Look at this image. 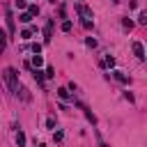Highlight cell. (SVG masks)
<instances>
[{
	"instance_id": "cell-5",
	"label": "cell",
	"mask_w": 147,
	"mask_h": 147,
	"mask_svg": "<svg viewBox=\"0 0 147 147\" xmlns=\"http://www.w3.org/2000/svg\"><path fill=\"white\" fill-rule=\"evenodd\" d=\"M51 34H53V21H48L46 28H44V37H46V41H51Z\"/></svg>"
},
{
	"instance_id": "cell-13",
	"label": "cell",
	"mask_w": 147,
	"mask_h": 147,
	"mask_svg": "<svg viewBox=\"0 0 147 147\" xmlns=\"http://www.w3.org/2000/svg\"><path fill=\"white\" fill-rule=\"evenodd\" d=\"M103 64H106V67H115V57H113V55H106Z\"/></svg>"
},
{
	"instance_id": "cell-18",
	"label": "cell",
	"mask_w": 147,
	"mask_h": 147,
	"mask_svg": "<svg viewBox=\"0 0 147 147\" xmlns=\"http://www.w3.org/2000/svg\"><path fill=\"white\" fill-rule=\"evenodd\" d=\"M122 25H124L126 30H131V28H133V21H131V18H124V21H122Z\"/></svg>"
},
{
	"instance_id": "cell-6",
	"label": "cell",
	"mask_w": 147,
	"mask_h": 147,
	"mask_svg": "<svg viewBox=\"0 0 147 147\" xmlns=\"http://www.w3.org/2000/svg\"><path fill=\"white\" fill-rule=\"evenodd\" d=\"M41 64H44V57H41L39 53H34V55H32V67H34V69H39Z\"/></svg>"
},
{
	"instance_id": "cell-3",
	"label": "cell",
	"mask_w": 147,
	"mask_h": 147,
	"mask_svg": "<svg viewBox=\"0 0 147 147\" xmlns=\"http://www.w3.org/2000/svg\"><path fill=\"white\" fill-rule=\"evenodd\" d=\"M32 32H37V28H34V25H32V28H25V30H23V32H21V34H18V37H21V39H23V41H28V39H30V37H32Z\"/></svg>"
},
{
	"instance_id": "cell-22",
	"label": "cell",
	"mask_w": 147,
	"mask_h": 147,
	"mask_svg": "<svg viewBox=\"0 0 147 147\" xmlns=\"http://www.w3.org/2000/svg\"><path fill=\"white\" fill-rule=\"evenodd\" d=\"M46 126H48V129H55V119L48 117V119H46Z\"/></svg>"
},
{
	"instance_id": "cell-2",
	"label": "cell",
	"mask_w": 147,
	"mask_h": 147,
	"mask_svg": "<svg viewBox=\"0 0 147 147\" xmlns=\"http://www.w3.org/2000/svg\"><path fill=\"white\" fill-rule=\"evenodd\" d=\"M133 55H136L138 60H145V46H142L140 41H133Z\"/></svg>"
},
{
	"instance_id": "cell-10",
	"label": "cell",
	"mask_w": 147,
	"mask_h": 147,
	"mask_svg": "<svg viewBox=\"0 0 147 147\" xmlns=\"http://www.w3.org/2000/svg\"><path fill=\"white\" fill-rule=\"evenodd\" d=\"M16 142H18V147H23V145H25V133H23V131H18V133H16Z\"/></svg>"
},
{
	"instance_id": "cell-19",
	"label": "cell",
	"mask_w": 147,
	"mask_h": 147,
	"mask_svg": "<svg viewBox=\"0 0 147 147\" xmlns=\"http://www.w3.org/2000/svg\"><path fill=\"white\" fill-rule=\"evenodd\" d=\"M5 44H7V37H5V32H2V30H0V51H2V48H5Z\"/></svg>"
},
{
	"instance_id": "cell-15",
	"label": "cell",
	"mask_w": 147,
	"mask_h": 147,
	"mask_svg": "<svg viewBox=\"0 0 147 147\" xmlns=\"http://www.w3.org/2000/svg\"><path fill=\"white\" fill-rule=\"evenodd\" d=\"M62 138H64L62 131H55V133H53V140H55V142H62Z\"/></svg>"
},
{
	"instance_id": "cell-1",
	"label": "cell",
	"mask_w": 147,
	"mask_h": 147,
	"mask_svg": "<svg viewBox=\"0 0 147 147\" xmlns=\"http://www.w3.org/2000/svg\"><path fill=\"white\" fill-rule=\"evenodd\" d=\"M18 74H16V69H5V80H7V85H9V90H11V94H18V78H16Z\"/></svg>"
},
{
	"instance_id": "cell-4",
	"label": "cell",
	"mask_w": 147,
	"mask_h": 147,
	"mask_svg": "<svg viewBox=\"0 0 147 147\" xmlns=\"http://www.w3.org/2000/svg\"><path fill=\"white\" fill-rule=\"evenodd\" d=\"M5 18H7V28H9V34H14V16H11V11H7V14H5Z\"/></svg>"
},
{
	"instance_id": "cell-21",
	"label": "cell",
	"mask_w": 147,
	"mask_h": 147,
	"mask_svg": "<svg viewBox=\"0 0 147 147\" xmlns=\"http://www.w3.org/2000/svg\"><path fill=\"white\" fill-rule=\"evenodd\" d=\"M46 76L53 78V76H55V69H53V67H46Z\"/></svg>"
},
{
	"instance_id": "cell-11",
	"label": "cell",
	"mask_w": 147,
	"mask_h": 147,
	"mask_svg": "<svg viewBox=\"0 0 147 147\" xmlns=\"http://www.w3.org/2000/svg\"><path fill=\"white\" fill-rule=\"evenodd\" d=\"M28 14H30V16L34 18V16L39 14V7H37V5H30V7H28Z\"/></svg>"
},
{
	"instance_id": "cell-14",
	"label": "cell",
	"mask_w": 147,
	"mask_h": 147,
	"mask_svg": "<svg viewBox=\"0 0 147 147\" xmlns=\"http://www.w3.org/2000/svg\"><path fill=\"white\" fill-rule=\"evenodd\" d=\"M71 28H74V23H71V21H64V23H62V32H69Z\"/></svg>"
},
{
	"instance_id": "cell-17",
	"label": "cell",
	"mask_w": 147,
	"mask_h": 147,
	"mask_svg": "<svg viewBox=\"0 0 147 147\" xmlns=\"http://www.w3.org/2000/svg\"><path fill=\"white\" fill-rule=\"evenodd\" d=\"M138 23H140V25H145V23H147V14H145V11H140V16H138Z\"/></svg>"
},
{
	"instance_id": "cell-26",
	"label": "cell",
	"mask_w": 147,
	"mask_h": 147,
	"mask_svg": "<svg viewBox=\"0 0 147 147\" xmlns=\"http://www.w3.org/2000/svg\"><path fill=\"white\" fill-rule=\"evenodd\" d=\"M32 2H34V0H32Z\"/></svg>"
},
{
	"instance_id": "cell-24",
	"label": "cell",
	"mask_w": 147,
	"mask_h": 147,
	"mask_svg": "<svg viewBox=\"0 0 147 147\" xmlns=\"http://www.w3.org/2000/svg\"><path fill=\"white\" fill-rule=\"evenodd\" d=\"M110 2H119V0H110Z\"/></svg>"
},
{
	"instance_id": "cell-23",
	"label": "cell",
	"mask_w": 147,
	"mask_h": 147,
	"mask_svg": "<svg viewBox=\"0 0 147 147\" xmlns=\"http://www.w3.org/2000/svg\"><path fill=\"white\" fill-rule=\"evenodd\" d=\"M32 53H41V44H32Z\"/></svg>"
},
{
	"instance_id": "cell-7",
	"label": "cell",
	"mask_w": 147,
	"mask_h": 147,
	"mask_svg": "<svg viewBox=\"0 0 147 147\" xmlns=\"http://www.w3.org/2000/svg\"><path fill=\"white\" fill-rule=\"evenodd\" d=\"M32 76H34V80H37V83H44V71L34 69V71H32Z\"/></svg>"
},
{
	"instance_id": "cell-16",
	"label": "cell",
	"mask_w": 147,
	"mask_h": 147,
	"mask_svg": "<svg viewBox=\"0 0 147 147\" xmlns=\"http://www.w3.org/2000/svg\"><path fill=\"white\" fill-rule=\"evenodd\" d=\"M14 5H16V9H25V7H28V2H25V0H16Z\"/></svg>"
},
{
	"instance_id": "cell-25",
	"label": "cell",
	"mask_w": 147,
	"mask_h": 147,
	"mask_svg": "<svg viewBox=\"0 0 147 147\" xmlns=\"http://www.w3.org/2000/svg\"><path fill=\"white\" fill-rule=\"evenodd\" d=\"M37 147H44V145H37Z\"/></svg>"
},
{
	"instance_id": "cell-8",
	"label": "cell",
	"mask_w": 147,
	"mask_h": 147,
	"mask_svg": "<svg viewBox=\"0 0 147 147\" xmlns=\"http://www.w3.org/2000/svg\"><path fill=\"white\" fill-rule=\"evenodd\" d=\"M113 76H115V78H117L119 83H129V78H126V76H124L122 71H113Z\"/></svg>"
},
{
	"instance_id": "cell-12",
	"label": "cell",
	"mask_w": 147,
	"mask_h": 147,
	"mask_svg": "<svg viewBox=\"0 0 147 147\" xmlns=\"http://www.w3.org/2000/svg\"><path fill=\"white\" fill-rule=\"evenodd\" d=\"M18 21H21V23H30V21H32V16H30L28 11H23V14L18 16Z\"/></svg>"
},
{
	"instance_id": "cell-20",
	"label": "cell",
	"mask_w": 147,
	"mask_h": 147,
	"mask_svg": "<svg viewBox=\"0 0 147 147\" xmlns=\"http://www.w3.org/2000/svg\"><path fill=\"white\" fill-rule=\"evenodd\" d=\"M85 44H87L90 48H94V46H96V39H92V37H87V39H85Z\"/></svg>"
},
{
	"instance_id": "cell-9",
	"label": "cell",
	"mask_w": 147,
	"mask_h": 147,
	"mask_svg": "<svg viewBox=\"0 0 147 147\" xmlns=\"http://www.w3.org/2000/svg\"><path fill=\"white\" fill-rule=\"evenodd\" d=\"M57 96L67 101V99H69V90H67V87H60V90H57Z\"/></svg>"
}]
</instances>
